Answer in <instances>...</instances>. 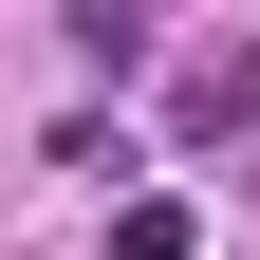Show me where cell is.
Returning a JSON list of instances; mask_svg holds the SVG:
<instances>
[{
	"instance_id": "7a4b0ae2",
	"label": "cell",
	"mask_w": 260,
	"mask_h": 260,
	"mask_svg": "<svg viewBox=\"0 0 260 260\" xmlns=\"http://www.w3.org/2000/svg\"><path fill=\"white\" fill-rule=\"evenodd\" d=\"M112 260H205V223H186L168 186H130V205H112Z\"/></svg>"
},
{
	"instance_id": "6da1fadb",
	"label": "cell",
	"mask_w": 260,
	"mask_h": 260,
	"mask_svg": "<svg viewBox=\"0 0 260 260\" xmlns=\"http://www.w3.org/2000/svg\"><path fill=\"white\" fill-rule=\"evenodd\" d=\"M186 130H205V149L260 130V38H205V56H186Z\"/></svg>"
}]
</instances>
